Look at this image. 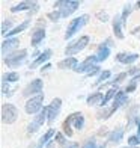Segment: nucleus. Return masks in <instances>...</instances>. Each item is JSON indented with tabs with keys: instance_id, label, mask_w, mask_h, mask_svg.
I'll return each mask as SVG.
<instances>
[{
	"instance_id": "1",
	"label": "nucleus",
	"mask_w": 140,
	"mask_h": 148,
	"mask_svg": "<svg viewBox=\"0 0 140 148\" xmlns=\"http://www.w3.org/2000/svg\"><path fill=\"white\" fill-rule=\"evenodd\" d=\"M88 21H89V15H88V14H83V15H80V17H77V18H74V20H71V23L68 24V29H66L63 38L66 39V41H68V39H71L77 32H80L86 24H88Z\"/></svg>"
},
{
	"instance_id": "2",
	"label": "nucleus",
	"mask_w": 140,
	"mask_h": 148,
	"mask_svg": "<svg viewBox=\"0 0 140 148\" xmlns=\"http://www.w3.org/2000/svg\"><path fill=\"white\" fill-rule=\"evenodd\" d=\"M78 6H80V2H77V0H60V2L54 3V9L60 11L62 18H66L74 14L78 9Z\"/></svg>"
},
{
	"instance_id": "3",
	"label": "nucleus",
	"mask_w": 140,
	"mask_h": 148,
	"mask_svg": "<svg viewBox=\"0 0 140 148\" xmlns=\"http://www.w3.org/2000/svg\"><path fill=\"white\" fill-rule=\"evenodd\" d=\"M89 36L88 35H84V36H80L77 41H74V42H71V44H68L66 45V49H65V55L68 56V58H71L72 55H77V53H80L82 50H84L86 47H88V44H89Z\"/></svg>"
},
{
	"instance_id": "4",
	"label": "nucleus",
	"mask_w": 140,
	"mask_h": 148,
	"mask_svg": "<svg viewBox=\"0 0 140 148\" xmlns=\"http://www.w3.org/2000/svg\"><path fill=\"white\" fill-rule=\"evenodd\" d=\"M27 59V50L23 49L20 51H14L11 53L8 58H5V64L9 66V68H18L20 65H23Z\"/></svg>"
},
{
	"instance_id": "5",
	"label": "nucleus",
	"mask_w": 140,
	"mask_h": 148,
	"mask_svg": "<svg viewBox=\"0 0 140 148\" xmlns=\"http://www.w3.org/2000/svg\"><path fill=\"white\" fill-rule=\"evenodd\" d=\"M42 103H44V94L36 95V97H33V98H29L27 101H26V104H24L26 113H29V115H38V113L44 109Z\"/></svg>"
},
{
	"instance_id": "6",
	"label": "nucleus",
	"mask_w": 140,
	"mask_h": 148,
	"mask_svg": "<svg viewBox=\"0 0 140 148\" xmlns=\"http://www.w3.org/2000/svg\"><path fill=\"white\" fill-rule=\"evenodd\" d=\"M0 116H2V121L5 124H14L18 118V109L11 103H5L2 106V113H0Z\"/></svg>"
},
{
	"instance_id": "7",
	"label": "nucleus",
	"mask_w": 140,
	"mask_h": 148,
	"mask_svg": "<svg viewBox=\"0 0 140 148\" xmlns=\"http://www.w3.org/2000/svg\"><path fill=\"white\" fill-rule=\"evenodd\" d=\"M44 89V83L41 79H33L32 82L26 86L24 91H23V95L24 97H36V95H41Z\"/></svg>"
},
{
	"instance_id": "8",
	"label": "nucleus",
	"mask_w": 140,
	"mask_h": 148,
	"mask_svg": "<svg viewBox=\"0 0 140 148\" xmlns=\"http://www.w3.org/2000/svg\"><path fill=\"white\" fill-rule=\"evenodd\" d=\"M60 109H62V100L60 98H53L51 104H48V119H47V123L48 124H53L54 121L57 119L59 113H60Z\"/></svg>"
},
{
	"instance_id": "9",
	"label": "nucleus",
	"mask_w": 140,
	"mask_h": 148,
	"mask_svg": "<svg viewBox=\"0 0 140 148\" xmlns=\"http://www.w3.org/2000/svg\"><path fill=\"white\" fill-rule=\"evenodd\" d=\"M39 9V5L36 2H21L15 6L11 8L12 14H17V12H23V11H27L29 14H35V12Z\"/></svg>"
},
{
	"instance_id": "10",
	"label": "nucleus",
	"mask_w": 140,
	"mask_h": 148,
	"mask_svg": "<svg viewBox=\"0 0 140 148\" xmlns=\"http://www.w3.org/2000/svg\"><path fill=\"white\" fill-rule=\"evenodd\" d=\"M18 44H20L18 38H6L2 42V56L8 58L11 53H14V50L18 47Z\"/></svg>"
},
{
	"instance_id": "11",
	"label": "nucleus",
	"mask_w": 140,
	"mask_h": 148,
	"mask_svg": "<svg viewBox=\"0 0 140 148\" xmlns=\"http://www.w3.org/2000/svg\"><path fill=\"white\" fill-rule=\"evenodd\" d=\"M95 64H98V60H97V56L93 55V56H89L88 59H84L82 64H78V66L74 71L75 73H86V74H88V73H90L97 66Z\"/></svg>"
},
{
	"instance_id": "12",
	"label": "nucleus",
	"mask_w": 140,
	"mask_h": 148,
	"mask_svg": "<svg viewBox=\"0 0 140 148\" xmlns=\"http://www.w3.org/2000/svg\"><path fill=\"white\" fill-rule=\"evenodd\" d=\"M128 101H130V98H128V94H126L125 91H118V94H116L115 100H113V106L110 107L111 113H115L118 109H121V107H122L124 104H126Z\"/></svg>"
},
{
	"instance_id": "13",
	"label": "nucleus",
	"mask_w": 140,
	"mask_h": 148,
	"mask_svg": "<svg viewBox=\"0 0 140 148\" xmlns=\"http://www.w3.org/2000/svg\"><path fill=\"white\" fill-rule=\"evenodd\" d=\"M110 47H111V39H107L105 42H103L98 47V50L95 53L98 62H104V60L110 56Z\"/></svg>"
},
{
	"instance_id": "14",
	"label": "nucleus",
	"mask_w": 140,
	"mask_h": 148,
	"mask_svg": "<svg viewBox=\"0 0 140 148\" xmlns=\"http://www.w3.org/2000/svg\"><path fill=\"white\" fill-rule=\"evenodd\" d=\"M51 55H53V51H51L50 49L44 50V51L41 53V55H39V56H38L35 60H33L32 64H30V66H29V68H30V70H35V68H38V66L44 65V64L47 62V60H48V59L51 58Z\"/></svg>"
},
{
	"instance_id": "15",
	"label": "nucleus",
	"mask_w": 140,
	"mask_h": 148,
	"mask_svg": "<svg viewBox=\"0 0 140 148\" xmlns=\"http://www.w3.org/2000/svg\"><path fill=\"white\" fill-rule=\"evenodd\" d=\"M137 59H139L137 53H118V55H116V60H118V62L125 64V65L134 64Z\"/></svg>"
},
{
	"instance_id": "16",
	"label": "nucleus",
	"mask_w": 140,
	"mask_h": 148,
	"mask_svg": "<svg viewBox=\"0 0 140 148\" xmlns=\"http://www.w3.org/2000/svg\"><path fill=\"white\" fill-rule=\"evenodd\" d=\"M122 27H124L122 18H121V15H116L115 18H113V33H115V36H116L118 39H124V38H125Z\"/></svg>"
},
{
	"instance_id": "17",
	"label": "nucleus",
	"mask_w": 140,
	"mask_h": 148,
	"mask_svg": "<svg viewBox=\"0 0 140 148\" xmlns=\"http://www.w3.org/2000/svg\"><path fill=\"white\" fill-rule=\"evenodd\" d=\"M57 66L60 70H75L78 66V60L75 58H65L63 60H60V62L57 64Z\"/></svg>"
},
{
	"instance_id": "18",
	"label": "nucleus",
	"mask_w": 140,
	"mask_h": 148,
	"mask_svg": "<svg viewBox=\"0 0 140 148\" xmlns=\"http://www.w3.org/2000/svg\"><path fill=\"white\" fill-rule=\"evenodd\" d=\"M44 38H45V29H44V27H36L35 30H33V33H32V41H30V44H32L33 47H38Z\"/></svg>"
},
{
	"instance_id": "19",
	"label": "nucleus",
	"mask_w": 140,
	"mask_h": 148,
	"mask_svg": "<svg viewBox=\"0 0 140 148\" xmlns=\"http://www.w3.org/2000/svg\"><path fill=\"white\" fill-rule=\"evenodd\" d=\"M103 100H104L103 92H93V94H90V95L86 98V104L88 106H101Z\"/></svg>"
},
{
	"instance_id": "20",
	"label": "nucleus",
	"mask_w": 140,
	"mask_h": 148,
	"mask_svg": "<svg viewBox=\"0 0 140 148\" xmlns=\"http://www.w3.org/2000/svg\"><path fill=\"white\" fill-rule=\"evenodd\" d=\"M71 116H72V127L77 130H83V127H84L83 113L82 112H74V113H71Z\"/></svg>"
},
{
	"instance_id": "21",
	"label": "nucleus",
	"mask_w": 140,
	"mask_h": 148,
	"mask_svg": "<svg viewBox=\"0 0 140 148\" xmlns=\"http://www.w3.org/2000/svg\"><path fill=\"white\" fill-rule=\"evenodd\" d=\"M122 138H124V129H122V127H118L116 130H113L109 134L107 140H109L110 144H119L122 140Z\"/></svg>"
},
{
	"instance_id": "22",
	"label": "nucleus",
	"mask_w": 140,
	"mask_h": 148,
	"mask_svg": "<svg viewBox=\"0 0 140 148\" xmlns=\"http://www.w3.org/2000/svg\"><path fill=\"white\" fill-rule=\"evenodd\" d=\"M48 119V106H45L44 109L38 113V115L35 116V119H33V123H35L38 127H41V125H44V123Z\"/></svg>"
},
{
	"instance_id": "23",
	"label": "nucleus",
	"mask_w": 140,
	"mask_h": 148,
	"mask_svg": "<svg viewBox=\"0 0 140 148\" xmlns=\"http://www.w3.org/2000/svg\"><path fill=\"white\" fill-rule=\"evenodd\" d=\"M56 134V132H54V129H50V130H47V133L44 134V136L39 139V142H38V148H42V147H45V145H48L50 144V140H51V138Z\"/></svg>"
},
{
	"instance_id": "24",
	"label": "nucleus",
	"mask_w": 140,
	"mask_h": 148,
	"mask_svg": "<svg viewBox=\"0 0 140 148\" xmlns=\"http://www.w3.org/2000/svg\"><path fill=\"white\" fill-rule=\"evenodd\" d=\"M29 24H30V20H26V21H23L21 24H18L14 30H11V32L8 33V35H6V38H14V35H18V33L24 32L26 29L29 27Z\"/></svg>"
},
{
	"instance_id": "25",
	"label": "nucleus",
	"mask_w": 140,
	"mask_h": 148,
	"mask_svg": "<svg viewBox=\"0 0 140 148\" xmlns=\"http://www.w3.org/2000/svg\"><path fill=\"white\" fill-rule=\"evenodd\" d=\"M18 80H20V74L17 71H11L2 76V82H6V83H15Z\"/></svg>"
},
{
	"instance_id": "26",
	"label": "nucleus",
	"mask_w": 140,
	"mask_h": 148,
	"mask_svg": "<svg viewBox=\"0 0 140 148\" xmlns=\"http://www.w3.org/2000/svg\"><path fill=\"white\" fill-rule=\"evenodd\" d=\"M62 129H63L65 136H68V138L72 136V133H74V132H72V129H74V127H72V116L71 115L63 121V127H62Z\"/></svg>"
},
{
	"instance_id": "27",
	"label": "nucleus",
	"mask_w": 140,
	"mask_h": 148,
	"mask_svg": "<svg viewBox=\"0 0 140 148\" xmlns=\"http://www.w3.org/2000/svg\"><path fill=\"white\" fill-rule=\"evenodd\" d=\"M118 91H119L118 88H111V89H109V91H107V94L104 95V100H103V104H101V107H107V104H109L110 100H115V97H116Z\"/></svg>"
},
{
	"instance_id": "28",
	"label": "nucleus",
	"mask_w": 140,
	"mask_h": 148,
	"mask_svg": "<svg viewBox=\"0 0 140 148\" xmlns=\"http://www.w3.org/2000/svg\"><path fill=\"white\" fill-rule=\"evenodd\" d=\"M15 27H14V21H12V20H5V21L2 23V27H0V30H2V35L3 36H6L8 35V33L11 32V30H14Z\"/></svg>"
},
{
	"instance_id": "29",
	"label": "nucleus",
	"mask_w": 140,
	"mask_h": 148,
	"mask_svg": "<svg viewBox=\"0 0 140 148\" xmlns=\"http://www.w3.org/2000/svg\"><path fill=\"white\" fill-rule=\"evenodd\" d=\"M110 71L109 70H105V71H103L101 74H99V77H98V80L95 82V85H98V86H104L105 83H109V77H110Z\"/></svg>"
},
{
	"instance_id": "30",
	"label": "nucleus",
	"mask_w": 140,
	"mask_h": 148,
	"mask_svg": "<svg viewBox=\"0 0 140 148\" xmlns=\"http://www.w3.org/2000/svg\"><path fill=\"white\" fill-rule=\"evenodd\" d=\"M131 11H133V6L128 3V5H125L124 6V9H122V14H121V18H122V24L126 26V23H128V17L131 14Z\"/></svg>"
},
{
	"instance_id": "31",
	"label": "nucleus",
	"mask_w": 140,
	"mask_h": 148,
	"mask_svg": "<svg viewBox=\"0 0 140 148\" xmlns=\"http://www.w3.org/2000/svg\"><path fill=\"white\" fill-rule=\"evenodd\" d=\"M126 76H128V73H119L118 74V76L115 77V80H111V82H109V83H105V85H113V86H116V85H119V83H121V82H124V80L126 79ZM104 85V86H105Z\"/></svg>"
},
{
	"instance_id": "32",
	"label": "nucleus",
	"mask_w": 140,
	"mask_h": 148,
	"mask_svg": "<svg viewBox=\"0 0 140 148\" xmlns=\"http://www.w3.org/2000/svg\"><path fill=\"white\" fill-rule=\"evenodd\" d=\"M97 115H98V119H107V118H110L113 115V113H111L110 109H107V107H101Z\"/></svg>"
},
{
	"instance_id": "33",
	"label": "nucleus",
	"mask_w": 140,
	"mask_h": 148,
	"mask_svg": "<svg viewBox=\"0 0 140 148\" xmlns=\"http://www.w3.org/2000/svg\"><path fill=\"white\" fill-rule=\"evenodd\" d=\"M47 18L51 20V21H59V20L62 18V14H60V11L54 9V11H51V12H48V14H47Z\"/></svg>"
},
{
	"instance_id": "34",
	"label": "nucleus",
	"mask_w": 140,
	"mask_h": 148,
	"mask_svg": "<svg viewBox=\"0 0 140 148\" xmlns=\"http://www.w3.org/2000/svg\"><path fill=\"white\" fill-rule=\"evenodd\" d=\"M140 145V134H133L128 138V147H139Z\"/></svg>"
},
{
	"instance_id": "35",
	"label": "nucleus",
	"mask_w": 140,
	"mask_h": 148,
	"mask_svg": "<svg viewBox=\"0 0 140 148\" xmlns=\"http://www.w3.org/2000/svg\"><path fill=\"white\" fill-rule=\"evenodd\" d=\"M95 17H97L101 23H107V21H109V14H107L105 11H98L97 14H95Z\"/></svg>"
},
{
	"instance_id": "36",
	"label": "nucleus",
	"mask_w": 140,
	"mask_h": 148,
	"mask_svg": "<svg viewBox=\"0 0 140 148\" xmlns=\"http://www.w3.org/2000/svg\"><path fill=\"white\" fill-rule=\"evenodd\" d=\"M54 142H57L59 145H62V147H63V145H65L66 142H68V140H66V139H65V136H63V134H62V133H56V138H54Z\"/></svg>"
},
{
	"instance_id": "37",
	"label": "nucleus",
	"mask_w": 140,
	"mask_h": 148,
	"mask_svg": "<svg viewBox=\"0 0 140 148\" xmlns=\"http://www.w3.org/2000/svg\"><path fill=\"white\" fill-rule=\"evenodd\" d=\"M82 148H98V145H97V140L93 139V138H92V139H88Z\"/></svg>"
},
{
	"instance_id": "38",
	"label": "nucleus",
	"mask_w": 140,
	"mask_h": 148,
	"mask_svg": "<svg viewBox=\"0 0 140 148\" xmlns=\"http://www.w3.org/2000/svg\"><path fill=\"white\" fill-rule=\"evenodd\" d=\"M136 88H137V82L131 79V80H130V83H128V86H126V89H125V92H134Z\"/></svg>"
},
{
	"instance_id": "39",
	"label": "nucleus",
	"mask_w": 140,
	"mask_h": 148,
	"mask_svg": "<svg viewBox=\"0 0 140 148\" xmlns=\"http://www.w3.org/2000/svg\"><path fill=\"white\" fill-rule=\"evenodd\" d=\"M139 74H140V68H139V66H131V68H128V76L136 77V76H139Z\"/></svg>"
},
{
	"instance_id": "40",
	"label": "nucleus",
	"mask_w": 140,
	"mask_h": 148,
	"mask_svg": "<svg viewBox=\"0 0 140 148\" xmlns=\"http://www.w3.org/2000/svg\"><path fill=\"white\" fill-rule=\"evenodd\" d=\"M2 92L5 95H11V89H9V83L6 82H2Z\"/></svg>"
},
{
	"instance_id": "41",
	"label": "nucleus",
	"mask_w": 140,
	"mask_h": 148,
	"mask_svg": "<svg viewBox=\"0 0 140 148\" xmlns=\"http://www.w3.org/2000/svg\"><path fill=\"white\" fill-rule=\"evenodd\" d=\"M38 129H39V127H38L35 123H30V124L27 125V133H36Z\"/></svg>"
},
{
	"instance_id": "42",
	"label": "nucleus",
	"mask_w": 140,
	"mask_h": 148,
	"mask_svg": "<svg viewBox=\"0 0 140 148\" xmlns=\"http://www.w3.org/2000/svg\"><path fill=\"white\" fill-rule=\"evenodd\" d=\"M98 73H101V70H99V66L97 65V66H95V68H93L90 73H88V76H89V77H92V76H95V74H98Z\"/></svg>"
},
{
	"instance_id": "43",
	"label": "nucleus",
	"mask_w": 140,
	"mask_h": 148,
	"mask_svg": "<svg viewBox=\"0 0 140 148\" xmlns=\"http://www.w3.org/2000/svg\"><path fill=\"white\" fill-rule=\"evenodd\" d=\"M136 125H137V134H140V116H137L136 119Z\"/></svg>"
},
{
	"instance_id": "44",
	"label": "nucleus",
	"mask_w": 140,
	"mask_h": 148,
	"mask_svg": "<svg viewBox=\"0 0 140 148\" xmlns=\"http://www.w3.org/2000/svg\"><path fill=\"white\" fill-rule=\"evenodd\" d=\"M75 147H77V144H68V142H66L62 148H75Z\"/></svg>"
},
{
	"instance_id": "45",
	"label": "nucleus",
	"mask_w": 140,
	"mask_h": 148,
	"mask_svg": "<svg viewBox=\"0 0 140 148\" xmlns=\"http://www.w3.org/2000/svg\"><path fill=\"white\" fill-rule=\"evenodd\" d=\"M50 68H51V65H50V64H45V65L42 66V68H41V71L44 73V71H47V70H50Z\"/></svg>"
},
{
	"instance_id": "46",
	"label": "nucleus",
	"mask_w": 140,
	"mask_h": 148,
	"mask_svg": "<svg viewBox=\"0 0 140 148\" xmlns=\"http://www.w3.org/2000/svg\"><path fill=\"white\" fill-rule=\"evenodd\" d=\"M139 30H140V26H137V27H134V29H133V32H131V33H133V35H136V33H137Z\"/></svg>"
},
{
	"instance_id": "47",
	"label": "nucleus",
	"mask_w": 140,
	"mask_h": 148,
	"mask_svg": "<svg viewBox=\"0 0 140 148\" xmlns=\"http://www.w3.org/2000/svg\"><path fill=\"white\" fill-rule=\"evenodd\" d=\"M133 80H136L137 83H140V74H139V76H136V77H133Z\"/></svg>"
},
{
	"instance_id": "48",
	"label": "nucleus",
	"mask_w": 140,
	"mask_h": 148,
	"mask_svg": "<svg viewBox=\"0 0 140 148\" xmlns=\"http://www.w3.org/2000/svg\"><path fill=\"white\" fill-rule=\"evenodd\" d=\"M136 6H137V9H140V2H137V3H136Z\"/></svg>"
},
{
	"instance_id": "49",
	"label": "nucleus",
	"mask_w": 140,
	"mask_h": 148,
	"mask_svg": "<svg viewBox=\"0 0 140 148\" xmlns=\"http://www.w3.org/2000/svg\"><path fill=\"white\" fill-rule=\"evenodd\" d=\"M122 148H134V147H128V145H126V147H122ZM136 148H139V147H136Z\"/></svg>"
}]
</instances>
